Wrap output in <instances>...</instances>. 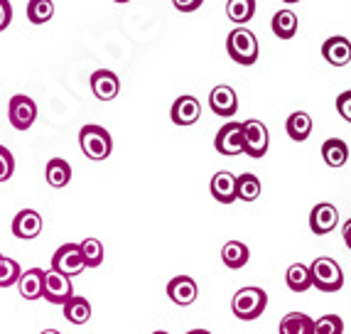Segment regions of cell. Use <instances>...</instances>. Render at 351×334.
<instances>
[{
    "mask_svg": "<svg viewBox=\"0 0 351 334\" xmlns=\"http://www.w3.org/2000/svg\"><path fill=\"white\" fill-rule=\"evenodd\" d=\"M113 3H130V0H113Z\"/></svg>",
    "mask_w": 351,
    "mask_h": 334,
    "instance_id": "60d3db41",
    "label": "cell"
},
{
    "mask_svg": "<svg viewBox=\"0 0 351 334\" xmlns=\"http://www.w3.org/2000/svg\"><path fill=\"white\" fill-rule=\"evenodd\" d=\"M243 153L251 155L253 160H261L265 153H268L270 145V135L265 123L251 118V121H243Z\"/></svg>",
    "mask_w": 351,
    "mask_h": 334,
    "instance_id": "5b68a950",
    "label": "cell"
},
{
    "mask_svg": "<svg viewBox=\"0 0 351 334\" xmlns=\"http://www.w3.org/2000/svg\"><path fill=\"white\" fill-rule=\"evenodd\" d=\"M209 106H211V111L217 113V116L231 118L236 111H239V96H236V91L231 86H226V84H219V86L211 88Z\"/></svg>",
    "mask_w": 351,
    "mask_h": 334,
    "instance_id": "8fae6325",
    "label": "cell"
},
{
    "mask_svg": "<svg viewBox=\"0 0 351 334\" xmlns=\"http://www.w3.org/2000/svg\"><path fill=\"white\" fill-rule=\"evenodd\" d=\"M52 270H57V273H62V276H66V278L82 276L84 270H86V265H84L79 243H64V246H59L52 256Z\"/></svg>",
    "mask_w": 351,
    "mask_h": 334,
    "instance_id": "8992f818",
    "label": "cell"
},
{
    "mask_svg": "<svg viewBox=\"0 0 351 334\" xmlns=\"http://www.w3.org/2000/svg\"><path fill=\"white\" fill-rule=\"evenodd\" d=\"M12 23V5L10 0H0V32Z\"/></svg>",
    "mask_w": 351,
    "mask_h": 334,
    "instance_id": "e575fe53",
    "label": "cell"
},
{
    "mask_svg": "<svg viewBox=\"0 0 351 334\" xmlns=\"http://www.w3.org/2000/svg\"><path fill=\"white\" fill-rule=\"evenodd\" d=\"M226 15L231 23L246 25L248 20H253L256 15V0H228L226 3Z\"/></svg>",
    "mask_w": 351,
    "mask_h": 334,
    "instance_id": "4316f807",
    "label": "cell"
},
{
    "mask_svg": "<svg viewBox=\"0 0 351 334\" xmlns=\"http://www.w3.org/2000/svg\"><path fill=\"white\" fill-rule=\"evenodd\" d=\"M62 307H64L66 322H71V324H86L88 320H91V302H88L86 298L71 295Z\"/></svg>",
    "mask_w": 351,
    "mask_h": 334,
    "instance_id": "7402d4cb",
    "label": "cell"
},
{
    "mask_svg": "<svg viewBox=\"0 0 351 334\" xmlns=\"http://www.w3.org/2000/svg\"><path fill=\"white\" fill-rule=\"evenodd\" d=\"M79 147H82V153L88 160L101 163V160H106L113 153V138L106 128H101L96 123H88L79 130Z\"/></svg>",
    "mask_w": 351,
    "mask_h": 334,
    "instance_id": "6da1fadb",
    "label": "cell"
},
{
    "mask_svg": "<svg viewBox=\"0 0 351 334\" xmlns=\"http://www.w3.org/2000/svg\"><path fill=\"white\" fill-rule=\"evenodd\" d=\"M202 3H204V0H172V5H175L180 12H194V10H199Z\"/></svg>",
    "mask_w": 351,
    "mask_h": 334,
    "instance_id": "d590c367",
    "label": "cell"
},
{
    "mask_svg": "<svg viewBox=\"0 0 351 334\" xmlns=\"http://www.w3.org/2000/svg\"><path fill=\"white\" fill-rule=\"evenodd\" d=\"M337 224H339V211L337 206L329 204V202H322V204H317L310 214V229L312 234L317 236H324L329 231L337 229Z\"/></svg>",
    "mask_w": 351,
    "mask_h": 334,
    "instance_id": "4fadbf2b",
    "label": "cell"
},
{
    "mask_svg": "<svg viewBox=\"0 0 351 334\" xmlns=\"http://www.w3.org/2000/svg\"><path fill=\"white\" fill-rule=\"evenodd\" d=\"M322 57L327 59L332 67H346L351 62V42L341 35L329 37L322 45Z\"/></svg>",
    "mask_w": 351,
    "mask_h": 334,
    "instance_id": "2e32d148",
    "label": "cell"
},
{
    "mask_svg": "<svg viewBox=\"0 0 351 334\" xmlns=\"http://www.w3.org/2000/svg\"><path fill=\"white\" fill-rule=\"evenodd\" d=\"M312 334H344V320L339 315H324L315 320Z\"/></svg>",
    "mask_w": 351,
    "mask_h": 334,
    "instance_id": "1f68e13d",
    "label": "cell"
},
{
    "mask_svg": "<svg viewBox=\"0 0 351 334\" xmlns=\"http://www.w3.org/2000/svg\"><path fill=\"white\" fill-rule=\"evenodd\" d=\"M337 111H339V116L344 118V121L351 123V88L349 91H341V94L337 96Z\"/></svg>",
    "mask_w": 351,
    "mask_h": 334,
    "instance_id": "836d02e7",
    "label": "cell"
},
{
    "mask_svg": "<svg viewBox=\"0 0 351 334\" xmlns=\"http://www.w3.org/2000/svg\"><path fill=\"white\" fill-rule=\"evenodd\" d=\"M15 172V158L5 145H0V182H8Z\"/></svg>",
    "mask_w": 351,
    "mask_h": 334,
    "instance_id": "d6a6232c",
    "label": "cell"
},
{
    "mask_svg": "<svg viewBox=\"0 0 351 334\" xmlns=\"http://www.w3.org/2000/svg\"><path fill=\"white\" fill-rule=\"evenodd\" d=\"M211 197L221 204H231L236 202V175L221 170L211 177Z\"/></svg>",
    "mask_w": 351,
    "mask_h": 334,
    "instance_id": "ac0fdd59",
    "label": "cell"
},
{
    "mask_svg": "<svg viewBox=\"0 0 351 334\" xmlns=\"http://www.w3.org/2000/svg\"><path fill=\"white\" fill-rule=\"evenodd\" d=\"M88 84H91V91L99 101H113L121 91V82L111 69H96Z\"/></svg>",
    "mask_w": 351,
    "mask_h": 334,
    "instance_id": "9a60e30c",
    "label": "cell"
},
{
    "mask_svg": "<svg viewBox=\"0 0 351 334\" xmlns=\"http://www.w3.org/2000/svg\"><path fill=\"white\" fill-rule=\"evenodd\" d=\"M54 18L52 0H29L27 3V20L32 25H45Z\"/></svg>",
    "mask_w": 351,
    "mask_h": 334,
    "instance_id": "f546056e",
    "label": "cell"
},
{
    "mask_svg": "<svg viewBox=\"0 0 351 334\" xmlns=\"http://www.w3.org/2000/svg\"><path fill=\"white\" fill-rule=\"evenodd\" d=\"M322 158L329 167H344L346 160H349V147L339 138H329V141L322 143Z\"/></svg>",
    "mask_w": 351,
    "mask_h": 334,
    "instance_id": "cb8c5ba5",
    "label": "cell"
},
{
    "mask_svg": "<svg viewBox=\"0 0 351 334\" xmlns=\"http://www.w3.org/2000/svg\"><path fill=\"white\" fill-rule=\"evenodd\" d=\"M197 295H199V287H197V281L189 276H177L167 283V298L180 307L192 305Z\"/></svg>",
    "mask_w": 351,
    "mask_h": 334,
    "instance_id": "7c38bea8",
    "label": "cell"
},
{
    "mask_svg": "<svg viewBox=\"0 0 351 334\" xmlns=\"http://www.w3.org/2000/svg\"><path fill=\"white\" fill-rule=\"evenodd\" d=\"M285 130H287V135H290L295 143H304L307 138H310V133H312V118H310V113H304V111L290 113V118L285 121Z\"/></svg>",
    "mask_w": 351,
    "mask_h": 334,
    "instance_id": "44dd1931",
    "label": "cell"
},
{
    "mask_svg": "<svg viewBox=\"0 0 351 334\" xmlns=\"http://www.w3.org/2000/svg\"><path fill=\"white\" fill-rule=\"evenodd\" d=\"M248 258H251V251H248L246 243H241V241H226L221 248V261L226 268L231 270H239L248 263Z\"/></svg>",
    "mask_w": 351,
    "mask_h": 334,
    "instance_id": "ffe728a7",
    "label": "cell"
},
{
    "mask_svg": "<svg viewBox=\"0 0 351 334\" xmlns=\"http://www.w3.org/2000/svg\"><path fill=\"white\" fill-rule=\"evenodd\" d=\"M312 324H315V320L307 317L304 312H287L280 320L278 332L280 334H312Z\"/></svg>",
    "mask_w": 351,
    "mask_h": 334,
    "instance_id": "603a6c76",
    "label": "cell"
},
{
    "mask_svg": "<svg viewBox=\"0 0 351 334\" xmlns=\"http://www.w3.org/2000/svg\"><path fill=\"white\" fill-rule=\"evenodd\" d=\"M152 334H170V332H165V329H158V332H152Z\"/></svg>",
    "mask_w": 351,
    "mask_h": 334,
    "instance_id": "ab89813d",
    "label": "cell"
},
{
    "mask_svg": "<svg viewBox=\"0 0 351 334\" xmlns=\"http://www.w3.org/2000/svg\"><path fill=\"white\" fill-rule=\"evenodd\" d=\"M268 307V295L261 287H241L231 300V310L239 320H256Z\"/></svg>",
    "mask_w": 351,
    "mask_h": 334,
    "instance_id": "277c9868",
    "label": "cell"
},
{
    "mask_svg": "<svg viewBox=\"0 0 351 334\" xmlns=\"http://www.w3.org/2000/svg\"><path fill=\"white\" fill-rule=\"evenodd\" d=\"M221 155H241L243 153V126L236 123V121H228L226 126H221V130L217 133V141H214Z\"/></svg>",
    "mask_w": 351,
    "mask_h": 334,
    "instance_id": "9c48e42d",
    "label": "cell"
},
{
    "mask_svg": "<svg viewBox=\"0 0 351 334\" xmlns=\"http://www.w3.org/2000/svg\"><path fill=\"white\" fill-rule=\"evenodd\" d=\"M42 217H40V211L35 209H23L15 214V219H12V236L15 239H23V241H32L37 239V236L42 234Z\"/></svg>",
    "mask_w": 351,
    "mask_h": 334,
    "instance_id": "30bf717a",
    "label": "cell"
},
{
    "mask_svg": "<svg viewBox=\"0 0 351 334\" xmlns=\"http://www.w3.org/2000/svg\"><path fill=\"white\" fill-rule=\"evenodd\" d=\"M258 40L251 29L246 27H236L228 32L226 37V52L228 57L234 59L236 64L241 67H251L258 62Z\"/></svg>",
    "mask_w": 351,
    "mask_h": 334,
    "instance_id": "7a4b0ae2",
    "label": "cell"
},
{
    "mask_svg": "<svg viewBox=\"0 0 351 334\" xmlns=\"http://www.w3.org/2000/svg\"><path fill=\"white\" fill-rule=\"evenodd\" d=\"M276 37L280 40H293L295 32H298V15L293 10H278L273 15V23H270Z\"/></svg>",
    "mask_w": 351,
    "mask_h": 334,
    "instance_id": "484cf974",
    "label": "cell"
},
{
    "mask_svg": "<svg viewBox=\"0 0 351 334\" xmlns=\"http://www.w3.org/2000/svg\"><path fill=\"white\" fill-rule=\"evenodd\" d=\"M202 116V106L194 96L184 94L172 104L170 108V118L175 126H194Z\"/></svg>",
    "mask_w": 351,
    "mask_h": 334,
    "instance_id": "5bb4252c",
    "label": "cell"
},
{
    "mask_svg": "<svg viewBox=\"0 0 351 334\" xmlns=\"http://www.w3.org/2000/svg\"><path fill=\"white\" fill-rule=\"evenodd\" d=\"M310 276H312V285L322 293H337L344 285V273H341L339 263L334 258H315L310 265Z\"/></svg>",
    "mask_w": 351,
    "mask_h": 334,
    "instance_id": "3957f363",
    "label": "cell"
},
{
    "mask_svg": "<svg viewBox=\"0 0 351 334\" xmlns=\"http://www.w3.org/2000/svg\"><path fill=\"white\" fill-rule=\"evenodd\" d=\"M187 334H211V332H206V329H189Z\"/></svg>",
    "mask_w": 351,
    "mask_h": 334,
    "instance_id": "74e56055",
    "label": "cell"
},
{
    "mask_svg": "<svg viewBox=\"0 0 351 334\" xmlns=\"http://www.w3.org/2000/svg\"><path fill=\"white\" fill-rule=\"evenodd\" d=\"M23 273L18 261H12V258L3 256L0 253V287H12L18 285V278Z\"/></svg>",
    "mask_w": 351,
    "mask_h": 334,
    "instance_id": "4dcf8cb0",
    "label": "cell"
},
{
    "mask_svg": "<svg viewBox=\"0 0 351 334\" xmlns=\"http://www.w3.org/2000/svg\"><path fill=\"white\" fill-rule=\"evenodd\" d=\"M40 334H62V332H59V329H42Z\"/></svg>",
    "mask_w": 351,
    "mask_h": 334,
    "instance_id": "f35d334b",
    "label": "cell"
},
{
    "mask_svg": "<svg viewBox=\"0 0 351 334\" xmlns=\"http://www.w3.org/2000/svg\"><path fill=\"white\" fill-rule=\"evenodd\" d=\"M37 118V104L29 96L15 94L8 104V121L15 130H27L32 128Z\"/></svg>",
    "mask_w": 351,
    "mask_h": 334,
    "instance_id": "52a82bcc",
    "label": "cell"
},
{
    "mask_svg": "<svg viewBox=\"0 0 351 334\" xmlns=\"http://www.w3.org/2000/svg\"><path fill=\"white\" fill-rule=\"evenodd\" d=\"M79 251H82V258H84V265L86 268H99L104 263V243L99 239H84L79 243Z\"/></svg>",
    "mask_w": 351,
    "mask_h": 334,
    "instance_id": "f1b7e54d",
    "label": "cell"
},
{
    "mask_svg": "<svg viewBox=\"0 0 351 334\" xmlns=\"http://www.w3.org/2000/svg\"><path fill=\"white\" fill-rule=\"evenodd\" d=\"M45 180H47L49 187L62 189L71 182V165L62 158H52L45 167Z\"/></svg>",
    "mask_w": 351,
    "mask_h": 334,
    "instance_id": "d6986e66",
    "label": "cell"
},
{
    "mask_svg": "<svg viewBox=\"0 0 351 334\" xmlns=\"http://www.w3.org/2000/svg\"><path fill=\"white\" fill-rule=\"evenodd\" d=\"M42 285H45V270L42 268H29V270H25V273H20V278H18L20 298L40 300L42 298Z\"/></svg>",
    "mask_w": 351,
    "mask_h": 334,
    "instance_id": "e0dca14e",
    "label": "cell"
},
{
    "mask_svg": "<svg viewBox=\"0 0 351 334\" xmlns=\"http://www.w3.org/2000/svg\"><path fill=\"white\" fill-rule=\"evenodd\" d=\"M282 3H300V0H282Z\"/></svg>",
    "mask_w": 351,
    "mask_h": 334,
    "instance_id": "b9f144b4",
    "label": "cell"
},
{
    "mask_svg": "<svg viewBox=\"0 0 351 334\" xmlns=\"http://www.w3.org/2000/svg\"><path fill=\"white\" fill-rule=\"evenodd\" d=\"M341 236H344V243H346V248L351 251V219L344 224V229H341Z\"/></svg>",
    "mask_w": 351,
    "mask_h": 334,
    "instance_id": "8d00e7d4",
    "label": "cell"
},
{
    "mask_svg": "<svg viewBox=\"0 0 351 334\" xmlns=\"http://www.w3.org/2000/svg\"><path fill=\"white\" fill-rule=\"evenodd\" d=\"M285 281H287V287H290L293 293H307V290L312 287L310 265H304V263H293L290 268H287Z\"/></svg>",
    "mask_w": 351,
    "mask_h": 334,
    "instance_id": "d4e9b609",
    "label": "cell"
},
{
    "mask_svg": "<svg viewBox=\"0 0 351 334\" xmlns=\"http://www.w3.org/2000/svg\"><path fill=\"white\" fill-rule=\"evenodd\" d=\"M74 295V285L71 278L62 276L57 270H45V285H42V298L52 302V305H64L66 300Z\"/></svg>",
    "mask_w": 351,
    "mask_h": 334,
    "instance_id": "ba28073f",
    "label": "cell"
},
{
    "mask_svg": "<svg viewBox=\"0 0 351 334\" xmlns=\"http://www.w3.org/2000/svg\"><path fill=\"white\" fill-rule=\"evenodd\" d=\"M261 197V180L253 172H243L236 177V200L243 202H256Z\"/></svg>",
    "mask_w": 351,
    "mask_h": 334,
    "instance_id": "83f0119b",
    "label": "cell"
}]
</instances>
